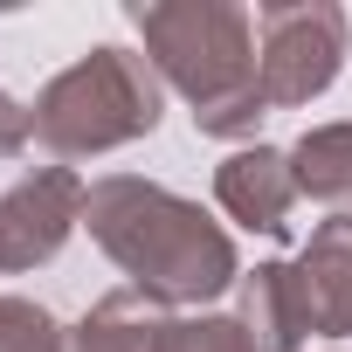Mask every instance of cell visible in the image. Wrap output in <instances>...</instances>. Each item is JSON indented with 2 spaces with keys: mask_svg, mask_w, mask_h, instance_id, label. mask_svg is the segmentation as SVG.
Returning a JSON list of instances; mask_svg holds the SVG:
<instances>
[{
  "mask_svg": "<svg viewBox=\"0 0 352 352\" xmlns=\"http://www.w3.org/2000/svg\"><path fill=\"white\" fill-rule=\"evenodd\" d=\"M83 228L104 263L159 311H201L242 283L235 235L187 194H173L138 173H104L83 194Z\"/></svg>",
  "mask_w": 352,
  "mask_h": 352,
  "instance_id": "cell-1",
  "label": "cell"
},
{
  "mask_svg": "<svg viewBox=\"0 0 352 352\" xmlns=\"http://www.w3.org/2000/svg\"><path fill=\"white\" fill-rule=\"evenodd\" d=\"M124 21L145 42V63L166 90H180L201 138L249 145L270 118L256 76V8L235 0H131Z\"/></svg>",
  "mask_w": 352,
  "mask_h": 352,
  "instance_id": "cell-2",
  "label": "cell"
},
{
  "mask_svg": "<svg viewBox=\"0 0 352 352\" xmlns=\"http://www.w3.org/2000/svg\"><path fill=\"white\" fill-rule=\"evenodd\" d=\"M28 111H35V145L56 166H69V159H104V152L152 138L159 111H166V83L145 56L97 42L69 69H56Z\"/></svg>",
  "mask_w": 352,
  "mask_h": 352,
  "instance_id": "cell-3",
  "label": "cell"
},
{
  "mask_svg": "<svg viewBox=\"0 0 352 352\" xmlns=\"http://www.w3.org/2000/svg\"><path fill=\"white\" fill-rule=\"evenodd\" d=\"M352 56V21L331 0H263L256 8V76L270 111L318 104Z\"/></svg>",
  "mask_w": 352,
  "mask_h": 352,
  "instance_id": "cell-4",
  "label": "cell"
},
{
  "mask_svg": "<svg viewBox=\"0 0 352 352\" xmlns=\"http://www.w3.org/2000/svg\"><path fill=\"white\" fill-rule=\"evenodd\" d=\"M83 194L90 180L76 166H35L0 194V276H28L42 263H56L69 249V235L83 228Z\"/></svg>",
  "mask_w": 352,
  "mask_h": 352,
  "instance_id": "cell-5",
  "label": "cell"
},
{
  "mask_svg": "<svg viewBox=\"0 0 352 352\" xmlns=\"http://www.w3.org/2000/svg\"><path fill=\"white\" fill-rule=\"evenodd\" d=\"M297 173H290V152L283 145H235L221 166H214V208L249 228V235H270L283 242L290 235V214H297Z\"/></svg>",
  "mask_w": 352,
  "mask_h": 352,
  "instance_id": "cell-6",
  "label": "cell"
},
{
  "mask_svg": "<svg viewBox=\"0 0 352 352\" xmlns=\"http://www.w3.org/2000/svg\"><path fill=\"white\" fill-rule=\"evenodd\" d=\"M235 318L256 338V352H304L318 338V311H311V290H304L297 263H256V270H242Z\"/></svg>",
  "mask_w": 352,
  "mask_h": 352,
  "instance_id": "cell-7",
  "label": "cell"
},
{
  "mask_svg": "<svg viewBox=\"0 0 352 352\" xmlns=\"http://www.w3.org/2000/svg\"><path fill=\"white\" fill-rule=\"evenodd\" d=\"M290 263L311 290L318 338H352V214H324Z\"/></svg>",
  "mask_w": 352,
  "mask_h": 352,
  "instance_id": "cell-8",
  "label": "cell"
},
{
  "mask_svg": "<svg viewBox=\"0 0 352 352\" xmlns=\"http://www.w3.org/2000/svg\"><path fill=\"white\" fill-rule=\"evenodd\" d=\"M290 152V173H297V194L331 208V214H352V118L338 124H311Z\"/></svg>",
  "mask_w": 352,
  "mask_h": 352,
  "instance_id": "cell-9",
  "label": "cell"
},
{
  "mask_svg": "<svg viewBox=\"0 0 352 352\" xmlns=\"http://www.w3.org/2000/svg\"><path fill=\"white\" fill-rule=\"evenodd\" d=\"M159 304H145L138 290H104L63 338V352H152L159 345Z\"/></svg>",
  "mask_w": 352,
  "mask_h": 352,
  "instance_id": "cell-10",
  "label": "cell"
},
{
  "mask_svg": "<svg viewBox=\"0 0 352 352\" xmlns=\"http://www.w3.org/2000/svg\"><path fill=\"white\" fill-rule=\"evenodd\" d=\"M152 352H256L235 311H166Z\"/></svg>",
  "mask_w": 352,
  "mask_h": 352,
  "instance_id": "cell-11",
  "label": "cell"
},
{
  "mask_svg": "<svg viewBox=\"0 0 352 352\" xmlns=\"http://www.w3.org/2000/svg\"><path fill=\"white\" fill-rule=\"evenodd\" d=\"M63 324L35 297H0V352H63Z\"/></svg>",
  "mask_w": 352,
  "mask_h": 352,
  "instance_id": "cell-12",
  "label": "cell"
},
{
  "mask_svg": "<svg viewBox=\"0 0 352 352\" xmlns=\"http://www.w3.org/2000/svg\"><path fill=\"white\" fill-rule=\"evenodd\" d=\"M28 145H35V111L0 90V159H21Z\"/></svg>",
  "mask_w": 352,
  "mask_h": 352,
  "instance_id": "cell-13",
  "label": "cell"
}]
</instances>
